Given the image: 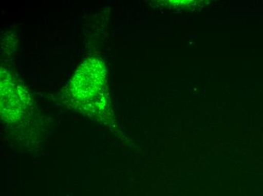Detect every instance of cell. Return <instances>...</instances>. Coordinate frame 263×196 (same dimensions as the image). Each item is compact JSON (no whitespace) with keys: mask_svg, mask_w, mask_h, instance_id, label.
Listing matches in <instances>:
<instances>
[{"mask_svg":"<svg viewBox=\"0 0 263 196\" xmlns=\"http://www.w3.org/2000/svg\"><path fill=\"white\" fill-rule=\"evenodd\" d=\"M73 100L87 109H101L107 100V73L98 59L86 60L80 67L70 82Z\"/></svg>","mask_w":263,"mask_h":196,"instance_id":"6da1fadb","label":"cell"}]
</instances>
